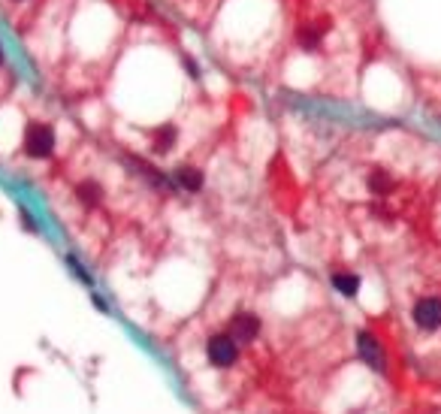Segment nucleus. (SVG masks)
Here are the masks:
<instances>
[{
    "mask_svg": "<svg viewBox=\"0 0 441 414\" xmlns=\"http://www.w3.org/2000/svg\"><path fill=\"white\" fill-rule=\"evenodd\" d=\"M206 354H209L212 366L227 369V366H233V363L239 360V345H236V339H233V336L218 333V336L209 339V345H206Z\"/></svg>",
    "mask_w": 441,
    "mask_h": 414,
    "instance_id": "nucleus-1",
    "label": "nucleus"
},
{
    "mask_svg": "<svg viewBox=\"0 0 441 414\" xmlns=\"http://www.w3.org/2000/svg\"><path fill=\"white\" fill-rule=\"evenodd\" d=\"M55 148V134L46 124H28L24 130V154L30 157H48Z\"/></svg>",
    "mask_w": 441,
    "mask_h": 414,
    "instance_id": "nucleus-2",
    "label": "nucleus"
},
{
    "mask_svg": "<svg viewBox=\"0 0 441 414\" xmlns=\"http://www.w3.org/2000/svg\"><path fill=\"white\" fill-rule=\"evenodd\" d=\"M414 324L420 330H438L441 327V300L423 296V300L414 303Z\"/></svg>",
    "mask_w": 441,
    "mask_h": 414,
    "instance_id": "nucleus-3",
    "label": "nucleus"
},
{
    "mask_svg": "<svg viewBox=\"0 0 441 414\" xmlns=\"http://www.w3.org/2000/svg\"><path fill=\"white\" fill-rule=\"evenodd\" d=\"M357 345H360V357L369 363L375 372H384V351H381V345L375 342V336L369 333H360V339H357Z\"/></svg>",
    "mask_w": 441,
    "mask_h": 414,
    "instance_id": "nucleus-4",
    "label": "nucleus"
},
{
    "mask_svg": "<svg viewBox=\"0 0 441 414\" xmlns=\"http://www.w3.org/2000/svg\"><path fill=\"white\" fill-rule=\"evenodd\" d=\"M230 330L236 333V339H242V342H251V339L260 333V321H257V314H251V312H239L236 318L230 321Z\"/></svg>",
    "mask_w": 441,
    "mask_h": 414,
    "instance_id": "nucleus-5",
    "label": "nucleus"
},
{
    "mask_svg": "<svg viewBox=\"0 0 441 414\" xmlns=\"http://www.w3.org/2000/svg\"><path fill=\"white\" fill-rule=\"evenodd\" d=\"M176 127L172 124H163V127H157L154 134H152V145H154V152H161V154H166L172 145H176Z\"/></svg>",
    "mask_w": 441,
    "mask_h": 414,
    "instance_id": "nucleus-6",
    "label": "nucleus"
},
{
    "mask_svg": "<svg viewBox=\"0 0 441 414\" xmlns=\"http://www.w3.org/2000/svg\"><path fill=\"white\" fill-rule=\"evenodd\" d=\"M332 287L345 296H357V291H360V278H357L354 272H336V276H332Z\"/></svg>",
    "mask_w": 441,
    "mask_h": 414,
    "instance_id": "nucleus-7",
    "label": "nucleus"
},
{
    "mask_svg": "<svg viewBox=\"0 0 441 414\" xmlns=\"http://www.w3.org/2000/svg\"><path fill=\"white\" fill-rule=\"evenodd\" d=\"M176 179H179V185L188 188V190H199V188H203V172L194 170V167H181L176 172Z\"/></svg>",
    "mask_w": 441,
    "mask_h": 414,
    "instance_id": "nucleus-8",
    "label": "nucleus"
},
{
    "mask_svg": "<svg viewBox=\"0 0 441 414\" xmlns=\"http://www.w3.org/2000/svg\"><path fill=\"white\" fill-rule=\"evenodd\" d=\"M369 188H372V194H390L393 190V179H390V172L375 170L369 176Z\"/></svg>",
    "mask_w": 441,
    "mask_h": 414,
    "instance_id": "nucleus-9",
    "label": "nucleus"
},
{
    "mask_svg": "<svg viewBox=\"0 0 441 414\" xmlns=\"http://www.w3.org/2000/svg\"><path fill=\"white\" fill-rule=\"evenodd\" d=\"M321 37H323V28H303L299 30V43H303V48H318L321 43Z\"/></svg>",
    "mask_w": 441,
    "mask_h": 414,
    "instance_id": "nucleus-10",
    "label": "nucleus"
},
{
    "mask_svg": "<svg viewBox=\"0 0 441 414\" xmlns=\"http://www.w3.org/2000/svg\"><path fill=\"white\" fill-rule=\"evenodd\" d=\"M79 197H82V200H85L88 206H97L100 197H103V190H100L94 181H85V185H79Z\"/></svg>",
    "mask_w": 441,
    "mask_h": 414,
    "instance_id": "nucleus-11",
    "label": "nucleus"
},
{
    "mask_svg": "<svg viewBox=\"0 0 441 414\" xmlns=\"http://www.w3.org/2000/svg\"><path fill=\"white\" fill-rule=\"evenodd\" d=\"M0 61H3V52H0Z\"/></svg>",
    "mask_w": 441,
    "mask_h": 414,
    "instance_id": "nucleus-12",
    "label": "nucleus"
}]
</instances>
